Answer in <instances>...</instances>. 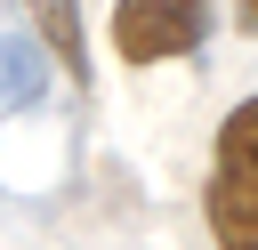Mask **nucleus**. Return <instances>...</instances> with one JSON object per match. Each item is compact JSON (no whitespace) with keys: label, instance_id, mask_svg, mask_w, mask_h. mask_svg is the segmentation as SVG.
Listing matches in <instances>:
<instances>
[{"label":"nucleus","instance_id":"39448f33","mask_svg":"<svg viewBox=\"0 0 258 250\" xmlns=\"http://www.w3.org/2000/svg\"><path fill=\"white\" fill-rule=\"evenodd\" d=\"M234 16H242V24H250V32H258V0H234Z\"/></svg>","mask_w":258,"mask_h":250},{"label":"nucleus","instance_id":"7ed1b4c3","mask_svg":"<svg viewBox=\"0 0 258 250\" xmlns=\"http://www.w3.org/2000/svg\"><path fill=\"white\" fill-rule=\"evenodd\" d=\"M40 89H48L40 40H0V105H40Z\"/></svg>","mask_w":258,"mask_h":250},{"label":"nucleus","instance_id":"20e7f679","mask_svg":"<svg viewBox=\"0 0 258 250\" xmlns=\"http://www.w3.org/2000/svg\"><path fill=\"white\" fill-rule=\"evenodd\" d=\"M32 8H40V40H48V48H56V65L81 81V73H89V48H81V8H73V0H32Z\"/></svg>","mask_w":258,"mask_h":250},{"label":"nucleus","instance_id":"f257e3e1","mask_svg":"<svg viewBox=\"0 0 258 250\" xmlns=\"http://www.w3.org/2000/svg\"><path fill=\"white\" fill-rule=\"evenodd\" d=\"M202 218H210V242L218 250H258V97H242L218 121Z\"/></svg>","mask_w":258,"mask_h":250},{"label":"nucleus","instance_id":"f03ea898","mask_svg":"<svg viewBox=\"0 0 258 250\" xmlns=\"http://www.w3.org/2000/svg\"><path fill=\"white\" fill-rule=\"evenodd\" d=\"M210 40V0H113V48L121 65L194 56Z\"/></svg>","mask_w":258,"mask_h":250}]
</instances>
